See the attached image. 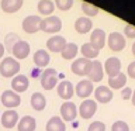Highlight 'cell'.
<instances>
[{"label":"cell","instance_id":"6da1fadb","mask_svg":"<svg viewBox=\"0 0 135 131\" xmlns=\"http://www.w3.org/2000/svg\"><path fill=\"white\" fill-rule=\"evenodd\" d=\"M20 72V63L17 59L7 57L0 62V75L3 78H14Z\"/></svg>","mask_w":135,"mask_h":131},{"label":"cell","instance_id":"7a4b0ae2","mask_svg":"<svg viewBox=\"0 0 135 131\" xmlns=\"http://www.w3.org/2000/svg\"><path fill=\"white\" fill-rule=\"evenodd\" d=\"M61 28H62V21L56 16L46 17V18L41 20V24H40V30H41V31L48 32V34H55V32L61 31Z\"/></svg>","mask_w":135,"mask_h":131},{"label":"cell","instance_id":"3957f363","mask_svg":"<svg viewBox=\"0 0 135 131\" xmlns=\"http://www.w3.org/2000/svg\"><path fill=\"white\" fill-rule=\"evenodd\" d=\"M2 104L4 107H7V110H13L16 107H18L20 103H21V97L18 93H16L14 90H4L2 93Z\"/></svg>","mask_w":135,"mask_h":131},{"label":"cell","instance_id":"277c9868","mask_svg":"<svg viewBox=\"0 0 135 131\" xmlns=\"http://www.w3.org/2000/svg\"><path fill=\"white\" fill-rule=\"evenodd\" d=\"M58 82V73L56 71L49 68V69H45L41 73V86L45 89V90H52V89L56 86Z\"/></svg>","mask_w":135,"mask_h":131},{"label":"cell","instance_id":"5b68a950","mask_svg":"<svg viewBox=\"0 0 135 131\" xmlns=\"http://www.w3.org/2000/svg\"><path fill=\"white\" fill-rule=\"evenodd\" d=\"M72 72L78 76H87L89 72H90V68H91V61L90 59H86V58H79V59H75L73 63H72Z\"/></svg>","mask_w":135,"mask_h":131},{"label":"cell","instance_id":"8992f818","mask_svg":"<svg viewBox=\"0 0 135 131\" xmlns=\"http://www.w3.org/2000/svg\"><path fill=\"white\" fill-rule=\"evenodd\" d=\"M97 111V101L91 99H84L82 101V104L79 106V114L80 117L84 120H89L90 117H93Z\"/></svg>","mask_w":135,"mask_h":131},{"label":"cell","instance_id":"52a82bcc","mask_svg":"<svg viewBox=\"0 0 135 131\" xmlns=\"http://www.w3.org/2000/svg\"><path fill=\"white\" fill-rule=\"evenodd\" d=\"M61 118L66 123H70L73 121L76 116H78V107H76L75 103L72 101H65L62 106H61Z\"/></svg>","mask_w":135,"mask_h":131},{"label":"cell","instance_id":"ba28073f","mask_svg":"<svg viewBox=\"0 0 135 131\" xmlns=\"http://www.w3.org/2000/svg\"><path fill=\"white\" fill-rule=\"evenodd\" d=\"M107 44H108V48L111 51L118 52V51H122L125 48V38L120 32H111L107 37Z\"/></svg>","mask_w":135,"mask_h":131},{"label":"cell","instance_id":"9c48e42d","mask_svg":"<svg viewBox=\"0 0 135 131\" xmlns=\"http://www.w3.org/2000/svg\"><path fill=\"white\" fill-rule=\"evenodd\" d=\"M41 17L40 16H28L23 20V30L27 34H35L40 31V24H41Z\"/></svg>","mask_w":135,"mask_h":131},{"label":"cell","instance_id":"30bf717a","mask_svg":"<svg viewBox=\"0 0 135 131\" xmlns=\"http://www.w3.org/2000/svg\"><path fill=\"white\" fill-rule=\"evenodd\" d=\"M93 92H94V86H93V82H90L89 79L80 80L75 87V93L82 99H87Z\"/></svg>","mask_w":135,"mask_h":131},{"label":"cell","instance_id":"8fae6325","mask_svg":"<svg viewBox=\"0 0 135 131\" xmlns=\"http://www.w3.org/2000/svg\"><path fill=\"white\" fill-rule=\"evenodd\" d=\"M11 52H13L16 59H25L30 55V44L27 41L18 40L14 45H13Z\"/></svg>","mask_w":135,"mask_h":131},{"label":"cell","instance_id":"7c38bea8","mask_svg":"<svg viewBox=\"0 0 135 131\" xmlns=\"http://www.w3.org/2000/svg\"><path fill=\"white\" fill-rule=\"evenodd\" d=\"M113 96H114V93L108 86H99V87L94 89L96 101H99V103H101V104L110 103V101L113 100Z\"/></svg>","mask_w":135,"mask_h":131},{"label":"cell","instance_id":"4fadbf2b","mask_svg":"<svg viewBox=\"0 0 135 131\" xmlns=\"http://www.w3.org/2000/svg\"><path fill=\"white\" fill-rule=\"evenodd\" d=\"M104 72L108 75V78H114L121 72V61L115 57L108 58L104 63Z\"/></svg>","mask_w":135,"mask_h":131},{"label":"cell","instance_id":"5bb4252c","mask_svg":"<svg viewBox=\"0 0 135 131\" xmlns=\"http://www.w3.org/2000/svg\"><path fill=\"white\" fill-rule=\"evenodd\" d=\"M18 113L16 111V110H6L3 114H2V118H0V121H2V125L6 127V128H13V127H16L18 124Z\"/></svg>","mask_w":135,"mask_h":131},{"label":"cell","instance_id":"9a60e30c","mask_svg":"<svg viewBox=\"0 0 135 131\" xmlns=\"http://www.w3.org/2000/svg\"><path fill=\"white\" fill-rule=\"evenodd\" d=\"M105 42H107V35H105L104 30L96 28L94 31L91 32V35H90V44L94 46V48H97L100 51L101 48H104Z\"/></svg>","mask_w":135,"mask_h":131},{"label":"cell","instance_id":"2e32d148","mask_svg":"<svg viewBox=\"0 0 135 131\" xmlns=\"http://www.w3.org/2000/svg\"><path fill=\"white\" fill-rule=\"evenodd\" d=\"M87 76L90 82H101V79L104 76V68L100 61H91V68Z\"/></svg>","mask_w":135,"mask_h":131},{"label":"cell","instance_id":"e0dca14e","mask_svg":"<svg viewBox=\"0 0 135 131\" xmlns=\"http://www.w3.org/2000/svg\"><path fill=\"white\" fill-rule=\"evenodd\" d=\"M58 95L61 99L69 101V99H72V96L75 95V87L69 80H62L58 85Z\"/></svg>","mask_w":135,"mask_h":131},{"label":"cell","instance_id":"ac0fdd59","mask_svg":"<svg viewBox=\"0 0 135 131\" xmlns=\"http://www.w3.org/2000/svg\"><path fill=\"white\" fill-rule=\"evenodd\" d=\"M66 40L61 35H55L51 37L48 41H46V48H48L51 52H62L63 48L66 46Z\"/></svg>","mask_w":135,"mask_h":131},{"label":"cell","instance_id":"d6986e66","mask_svg":"<svg viewBox=\"0 0 135 131\" xmlns=\"http://www.w3.org/2000/svg\"><path fill=\"white\" fill-rule=\"evenodd\" d=\"M30 86V82H28V78L24 75H16L11 80V87L16 93H23L28 89Z\"/></svg>","mask_w":135,"mask_h":131},{"label":"cell","instance_id":"ffe728a7","mask_svg":"<svg viewBox=\"0 0 135 131\" xmlns=\"http://www.w3.org/2000/svg\"><path fill=\"white\" fill-rule=\"evenodd\" d=\"M35 128H37V121L31 116H24L23 118H20L18 124H17L18 131H35Z\"/></svg>","mask_w":135,"mask_h":131},{"label":"cell","instance_id":"44dd1931","mask_svg":"<svg viewBox=\"0 0 135 131\" xmlns=\"http://www.w3.org/2000/svg\"><path fill=\"white\" fill-rule=\"evenodd\" d=\"M24 0H2V10L4 13H17L23 6Z\"/></svg>","mask_w":135,"mask_h":131},{"label":"cell","instance_id":"7402d4cb","mask_svg":"<svg viewBox=\"0 0 135 131\" xmlns=\"http://www.w3.org/2000/svg\"><path fill=\"white\" fill-rule=\"evenodd\" d=\"M91 27H93V23H91L90 18H87V17H79V18L75 21V30L79 34L89 32L91 30Z\"/></svg>","mask_w":135,"mask_h":131},{"label":"cell","instance_id":"603a6c76","mask_svg":"<svg viewBox=\"0 0 135 131\" xmlns=\"http://www.w3.org/2000/svg\"><path fill=\"white\" fill-rule=\"evenodd\" d=\"M127 83V75L120 72L117 76L114 78H108V87L113 89V90H118V89H122Z\"/></svg>","mask_w":135,"mask_h":131},{"label":"cell","instance_id":"cb8c5ba5","mask_svg":"<svg viewBox=\"0 0 135 131\" xmlns=\"http://www.w3.org/2000/svg\"><path fill=\"white\" fill-rule=\"evenodd\" d=\"M46 106V100H45V96L42 93H38L35 92L34 95L31 96V107L35 110V111H42Z\"/></svg>","mask_w":135,"mask_h":131},{"label":"cell","instance_id":"d4e9b609","mask_svg":"<svg viewBox=\"0 0 135 131\" xmlns=\"http://www.w3.org/2000/svg\"><path fill=\"white\" fill-rule=\"evenodd\" d=\"M49 54L46 52L45 49H38L35 54H34V63L38 68H45L49 63Z\"/></svg>","mask_w":135,"mask_h":131},{"label":"cell","instance_id":"484cf974","mask_svg":"<svg viewBox=\"0 0 135 131\" xmlns=\"http://www.w3.org/2000/svg\"><path fill=\"white\" fill-rule=\"evenodd\" d=\"M46 131H66L65 121L61 117H52L46 123Z\"/></svg>","mask_w":135,"mask_h":131},{"label":"cell","instance_id":"4316f807","mask_svg":"<svg viewBox=\"0 0 135 131\" xmlns=\"http://www.w3.org/2000/svg\"><path fill=\"white\" fill-rule=\"evenodd\" d=\"M80 51H82L83 58H86V59H94V58H97V55H99V52H100V51L97 48H94L90 42L83 44L82 48H80Z\"/></svg>","mask_w":135,"mask_h":131},{"label":"cell","instance_id":"83f0119b","mask_svg":"<svg viewBox=\"0 0 135 131\" xmlns=\"http://www.w3.org/2000/svg\"><path fill=\"white\" fill-rule=\"evenodd\" d=\"M78 51H79L78 45L73 44V42H68L66 46L63 48V51H62L61 54H62V58L63 59H73L76 55H78Z\"/></svg>","mask_w":135,"mask_h":131},{"label":"cell","instance_id":"f1b7e54d","mask_svg":"<svg viewBox=\"0 0 135 131\" xmlns=\"http://www.w3.org/2000/svg\"><path fill=\"white\" fill-rule=\"evenodd\" d=\"M55 10V4L51 2V0H40L38 3V11L44 16H49L52 14Z\"/></svg>","mask_w":135,"mask_h":131},{"label":"cell","instance_id":"f546056e","mask_svg":"<svg viewBox=\"0 0 135 131\" xmlns=\"http://www.w3.org/2000/svg\"><path fill=\"white\" fill-rule=\"evenodd\" d=\"M82 10H83V13H84L86 16L93 17V16H96L97 13H99V7L94 6V4L87 3V2H83V3H82Z\"/></svg>","mask_w":135,"mask_h":131},{"label":"cell","instance_id":"4dcf8cb0","mask_svg":"<svg viewBox=\"0 0 135 131\" xmlns=\"http://www.w3.org/2000/svg\"><path fill=\"white\" fill-rule=\"evenodd\" d=\"M55 4H56V7L59 8V10L66 11V10H69V8L72 7L73 0H55Z\"/></svg>","mask_w":135,"mask_h":131},{"label":"cell","instance_id":"1f68e13d","mask_svg":"<svg viewBox=\"0 0 135 131\" xmlns=\"http://www.w3.org/2000/svg\"><path fill=\"white\" fill-rule=\"evenodd\" d=\"M111 131H129V127H128V124H127L125 121L118 120V121H115L113 124Z\"/></svg>","mask_w":135,"mask_h":131},{"label":"cell","instance_id":"d6a6232c","mask_svg":"<svg viewBox=\"0 0 135 131\" xmlns=\"http://www.w3.org/2000/svg\"><path fill=\"white\" fill-rule=\"evenodd\" d=\"M17 41H18V37H17V34H8V35L6 37V46H7V49L10 51V52H11L13 45H14Z\"/></svg>","mask_w":135,"mask_h":131},{"label":"cell","instance_id":"836d02e7","mask_svg":"<svg viewBox=\"0 0 135 131\" xmlns=\"http://www.w3.org/2000/svg\"><path fill=\"white\" fill-rule=\"evenodd\" d=\"M87 131H105V125L104 123L101 121H93L90 125H89Z\"/></svg>","mask_w":135,"mask_h":131},{"label":"cell","instance_id":"e575fe53","mask_svg":"<svg viewBox=\"0 0 135 131\" xmlns=\"http://www.w3.org/2000/svg\"><path fill=\"white\" fill-rule=\"evenodd\" d=\"M124 34H125L128 38H135V25L127 24L125 28H124Z\"/></svg>","mask_w":135,"mask_h":131},{"label":"cell","instance_id":"d590c367","mask_svg":"<svg viewBox=\"0 0 135 131\" xmlns=\"http://www.w3.org/2000/svg\"><path fill=\"white\" fill-rule=\"evenodd\" d=\"M131 96H132V89H131V87H124V89H122V92H121V97H122V99H124V100H129Z\"/></svg>","mask_w":135,"mask_h":131},{"label":"cell","instance_id":"8d00e7d4","mask_svg":"<svg viewBox=\"0 0 135 131\" xmlns=\"http://www.w3.org/2000/svg\"><path fill=\"white\" fill-rule=\"evenodd\" d=\"M127 72H128V76H129V78L135 79V61L131 62L129 65H128V69H127Z\"/></svg>","mask_w":135,"mask_h":131},{"label":"cell","instance_id":"74e56055","mask_svg":"<svg viewBox=\"0 0 135 131\" xmlns=\"http://www.w3.org/2000/svg\"><path fill=\"white\" fill-rule=\"evenodd\" d=\"M4 51H6V48H4V45L3 44H0V58L4 55Z\"/></svg>","mask_w":135,"mask_h":131},{"label":"cell","instance_id":"f35d334b","mask_svg":"<svg viewBox=\"0 0 135 131\" xmlns=\"http://www.w3.org/2000/svg\"><path fill=\"white\" fill-rule=\"evenodd\" d=\"M131 101H132V104L135 106V90H132V96H131Z\"/></svg>","mask_w":135,"mask_h":131},{"label":"cell","instance_id":"ab89813d","mask_svg":"<svg viewBox=\"0 0 135 131\" xmlns=\"http://www.w3.org/2000/svg\"><path fill=\"white\" fill-rule=\"evenodd\" d=\"M132 54L135 55V42H134V44H132Z\"/></svg>","mask_w":135,"mask_h":131}]
</instances>
